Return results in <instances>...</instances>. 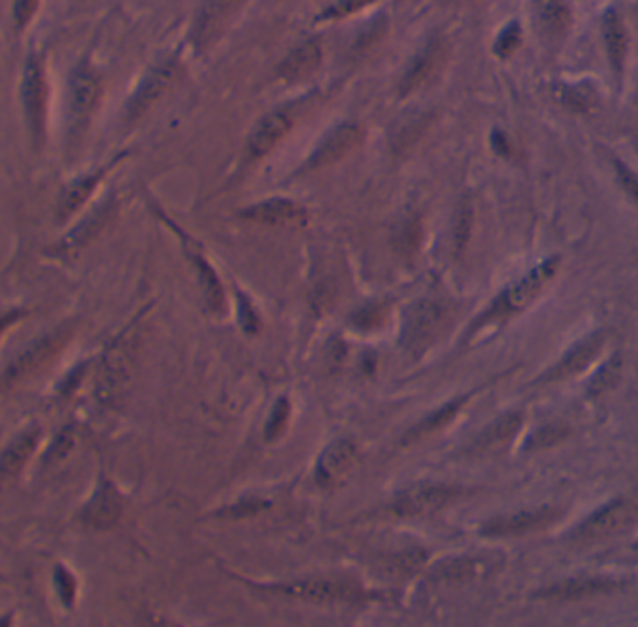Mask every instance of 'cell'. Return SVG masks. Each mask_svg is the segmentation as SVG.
I'll list each match as a JSON object with an SVG mask.
<instances>
[{
  "instance_id": "ffe728a7",
  "label": "cell",
  "mask_w": 638,
  "mask_h": 627,
  "mask_svg": "<svg viewBox=\"0 0 638 627\" xmlns=\"http://www.w3.org/2000/svg\"><path fill=\"white\" fill-rule=\"evenodd\" d=\"M442 55L444 53H442V44L440 42H431V44L425 45L420 53L414 57V60L410 62L408 70H406L403 79H401V85H399L401 94L406 96V94L423 87L433 77V73L438 70V64L442 62Z\"/></svg>"
},
{
  "instance_id": "8fae6325",
  "label": "cell",
  "mask_w": 638,
  "mask_h": 627,
  "mask_svg": "<svg viewBox=\"0 0 638 627\" xmlns=\"http://www.w3.org/2000/svg\"><path fill=\"white\" fill-rule=\"evenodd\" d=\"M290 126L292 118L285 109H277L264 115L247 139L246 152L249 160H261L266 154H270L277 143L289 133Z\"/></svg>"
},
{
  "instance_id": "5bb4252c",
  "label": "cell",
  "mask_w": 638,
  "mask_h": 627,
  "mask_svg": "<svg viewBox=\"0 0 638 627\" xmlns=\"http://www.w3.org/2000/svg\"><path fill=\"white\" fill-rule=\"evenodd\" d=\"M356 461V448L350 440H337L320 457L317 480L322 487H334L350 474Z\"/></svg>"
},
{
  "instance_id": "74e56055",
  "label": "cell",
  "mask_w": 638,
  "mask_h": 627,
  "mask_svg": "<svg viewBox=\"0 0 638 627\" xmlns=\"http://www.w3.org/2000/svg\"><path fill=\"white\" fill-rule=\"evenodd\" d=\"M614 169H616V176H618L620 186L638 205V176L622 161L614 160Z\"/></svg>"
},
{
  "instance_id": "603a6c76",
  "label": "cell",
  "mask_w": 638,
  "mask_h": 627,
  "mask_svg": "<svg viewBox=\"0 0 638 627\" xmlns=\"http://www.w3.org/2000/svg\"><path fill=\"white\" fill-rule=\"evenodd\" d=\"M603 34L609 53L610 64L614 72H624L625 53H627V36H625L624 21L616 12H609L603 21Z\"/></svg>"
},
{
  "instance_id": "ab89813d",
  "label": "cell",
  "mask_w": 638,
  "mask_h": 627,
  "mask_svg": "<svg viewBox=\"0 0 638 627\" xmlns=\"http://www.w3.org/2000/svg\"><path fill=\"white\" fill-rule=\"evenodd\" d=\"M55 583H57L58 596L66 603V605H72L73 598H75V592H77V586H75V579L64 568H57L55 571Z\"/></svg>"
},
{
  "instance_id": "8992f818",
  "label": "cell",
  "mask_w": 638,
  "mask_h": 627,
  "mask_svg": "<svg viewBox=\"0 0 638 627\" xmlns=\"http://www.w3.org/2000/svg\"><path fill=\"white\" fill-rule=\"evenodd\" d=\"M446 311L433 300H421L408 309L406 313L403 343L408 350L420 352L429 347L436 334L442 328Z\"/></svg>"
},
{
  "instance_id": "8d00e7d4",
  "label": "cell",
  "mask_w": 638,
  "mask_h": 627,
  "mask_svg": "<svg viewBox=\"0 0 638 627\" xmlns=\"http://www.w3.org/2000/svg\"><path fill=\"white\" fill-rule=\"evenodd\" d=\"M519 44H521V29H519V25H509L508 29L500 34L494 49H496V55L508 57L519 47Z\"/></svg>"
},
{
  "instance_id": "ee69618b",
  "label": "cell",
  "mask_w": 638,
  "mask_h": 627,
  "mask_svg": "<svg viewBox=\"0 0 638 627\" xmlns=\"http://www.w3.org/2000/svg\"><path fill=\"white\" fill-rule=\"evenodd\" d=\"M605 373H607V379L609 377H616L618 375V362H612V364L605 367ZM595 392H601V390H607V382L603 380V377H597L594 380Z\"/></svg>"
},
{
  "instance_id": "4316f807",
  "label": "cell",
  "mask_w": 638,
  "mask_h": 627,
  "mask_svg": "<svg viewBox=\"0 0 638 627\" xmlns=\"http://www.w3.org/2000/svg\"><path fill=\"white\" fill-rule=\"evenodd\" d=\"M111 212H113V206L109 205V203L100 206V208H96L92 216L83 219V221L73 229L72 233L66 236L64 248L72 249L73 251V249H79L81 246H85L96 234L102 231L103 225L107 223V219L111 216Z\"/></svg>"
},
{
  "instance_id": "1f68e13d",
  "label": "cell",
  "mask_w": 638,
  "mask_h": 627,
  "mask_svg": "<svg viewBox=\"0 0 638 627\" xmlns=\"http://www.w3.org/2000/svg\"><path fill=\"white\" fill-rule=\"evenodd\" d=\"M564 438V429L562 427H543L536 431L532 437L528 438L526 442V448L532 452V450H545V448H551L552 444H556L558 440Z\"/></svg>"
},
{
  "instance_id": "3957f363",
  "label": "cell",
  "mask_w": 638,
  "mask_h": 627,
  "mask_svg": "<svg viewBox=\"0 0 638 627\" xmlns=\"http://www.w3.org/2000/svg\"><path fill=\"white\" fill-rule=\"evenodd\" d=\"M638 508L633 500L620 498L614 500L601 510L595 511L582 525L573 532V541L577 543H594L605 540L631 525L637 517Z\"/></svg>"
},
{
  "instance_id": "d4e9b609",
  "label": "cell",
  "mask_w": 638,
  "mask_h": 627,
  "mask_svg": "<svg viewBox=\"0 0 638 627\" xmlns=\"http://www.w3.org/2000/svg\"><path fill=\"white\" fill-rule=\"evenodd\" d=\"M36 444H38V431H29V433H23L21 437L15 438L14 442L4 450L2 453V476L6 480L14 478L21 472L30 453L34 452Z\"/></svg>"
},
{
  "instance_id": "d590c367",
  "label": "cell",
  "mask_w": 638,
  "mask_h": 627,
  "mask_svg": "<svg viewBox=\"0 0 638 627\" xmlns=\"http://www.w3.org/2000/svg\"><path fill=\"white\" fill-rule=\"evenodd\" d=\"M40 0H14L12 15H14L15 29L23 30L30 23V19L36 14Z\"/></svg>"
},
{
  "instance_id": "277c9868",
  "label": "cell",
  "mask_w": 638,
  "mask_h": 627,
  "mask_svg": "<svg viewBox=\"0 0 638 627\" xmlns=\"http://www.w3.org/2000/svg\"><path fill=\"white\" fill-rule=\"evenodd\" d=\"M21 103L25 118L29 122L32 137L42 141L45 130V113H47V83H45L44 68L36 57H29L23 79H21Z\"/></svg>"
},
{
  "instance_id": "f35d334b",
  "label": "cell",
  "mask_w": 638,
  "mask_h": 627,
  "mask_svg": "<svg viewBox=\"0 0 638 627\" xmlns=\"http://www.w3.org/2000/svg\"><path fill=\"white\" fill-rule=\"evenodd\" d=\"M268 508V502H262V500H246L242 504H236L231 506L225 511H219L218 517H229V519H242V517H251L255 513Z\"/></svg>"
},
{
  "instance_id": "7402d4cb",
  "label": "cell",
  "mask_w": 638,
  "mask_h": 627,
  "mask_svg": "<svg viewBox=\"0 0 638 627\" xmlns=\"http://www.w3.org/2000/svg\"><path fill=\"white\" fill-rule=\"evenodd\" d=\"M620 588V584L610 579H577V581H566V583H558L545 588L543 592H539L541 598L547 599H571L592 598L599 594H609L612 590Z\"/></svg>"
},
{
  "instance_id": "5b68a950",
  "label": "cell",
  "mask_w": 638,
  "mask_h": 627,
  "mask_svg": "<svg viewBox=\"0 0 638 627\" xmlns=\"http://www.w3.org/2000/svg\"><path fill=\"white\" fill-rule=\"evenodd\" d=\"M102 98V83L94 70L81 64L73 70L68 85V111L73 130H81L96 111Z\"/></svg>"
},
{
  "instance_id": "44dd1931",
  "label": "cell",
  "mask_w": 638,
  "mask_h": 627,
  "mask_svg": "<svg viewBox=\"0 0 638 627\" xmlns=\"http://www.w3.org/2000/svg\"><path fill=\"white\" fill-rule=\"evenodd\" d=\"M122 158H124V156H118V158H115L111 163H107L102 169H98L96 173L81 176L77 182H73L72 186L64 191V195H62V199H60L58 218H70L75 210H79L81 206L85 205L88 197L94 193V190L98 188V184L102 182L103 176L107 175V173L115 167L116 163H120Z\"/></svg>"
},
{
  "instance_id": "f1b7e54d",
  "label": "cell",
  "mask_w": 638,
  "mask_h": 627,
  "mask_svg": "<svg viewBox=\"0 0 638 627\" xmlns=\"http://www.w3.org/2000/svg\"><path fill=\"white\" fill-rule=\"evenodd\" d=\"M556 98L575 113H590L597 105L594 88L586 85H562L556 90Z\"/></svg>"
},
{
  "instance_id": "7bdbcfd3",
  "label": "cell",
  "mask_w": 638,
  "mask_h": 627,
  "mask_svg": "<svg viewBox=\"0 0 638 627\" xmlns=\"http://www.w3.org/2000/svg\"><path fill=\"white\" fill-rule=\"evenodd\" d=\"M240 315H242V324L246 328L247 332H257L259 330V319H257V313L251 309V306L247 304L246 298H242V309H240Z\"/></svg>"
},
{
  "instance_id": "d6986e66",
  "label": "cell",
  "mask_w": 638,
  "mask_h": 627,
  "mask_svg": "<svg viewBox=\"0 0 638 627\" xmlns=\"http://www.w3.org/2000/svg\"><path fill=\"white\" fill-rule=\"evenodd\" d=\"M242 218L262 223V225H292L305 221L304 206L296 205L287 199H270L259 205L249 206L242 212Z\"/></svg>"
},
{
  "instance_id": "4fadbf2b",
  "label": "cell",
  "mask_w": 638,
  "mask_h": 627,
  "mask_svg": "<svg viewBox=\"0 0 638 627\" xmlns=\"http://www.w3.org/2000/svg\"><path fill=\"white\" fill-rule=\"evenodd\" d=\"M66 341V336L62 332H55L51 336L42 337L36 343H32L29 349L25 350L14 364L8 367L6 375H4V384L10 386L12 382L25 379L30 373H34L40 365L45 364L58 347H62V343Z\"/></svg>"
},
{
  "instance_id": "9c48e42d",
  "label": "cell",
  "mask_w": 638,
  "mask_h": 627,
  "mask_svg": "<svg viewBox=\"0 0 638 627\" xmlns=\"http://www.w3.org/2000/svg\"><path fill=\"white\" fill-rule=\"evenodd\" d=\"M240 4L242 0H204L191 30L193 45L206 49L214 44Z\"/></svg>"
},
{
  "instance_id": "7c38bea8",
  "label": "cell",
  "mask_w": 638,
  "mask_h": 627,
  "mask_svg": "<svg viewBox=\"0 0 638 627\" xmlns=\"http://www.w3.org/2000/svg\"><path fill=\"white\" fill-rule=\"evenodd\" d=\"M360 139H362V130L356 124L337 126L315 148L313 156L305 163L307 169H320L343 160L352 152V148L360 143Z\"/></svg>"
},
{
  "instance_id": "52a82bcc",
  "label": "cell",
  "mask_w": 638,
  "mask_h": 627,
  "mask_svg": "<svg viewBox=\"0 0 638 627\" xmlns=\"http://www.w3.org/2000/svg\"><path fill=\"white\" fill-rule=\"evenodd\" d=\"M274 590L287 596L319 603H345L362 598V590L356 584L339 579H305L296 583L277 584Z\"/></svg>"
},
{
  "instance_id": "2e32d148",
  "label": "cell",
  "mask_w": 638,
  "mask_h": 627,
  "mask_svg": "<svg viewBox=\"0 0 638 627\" xmlns=\"http://www.w3.org/2000/svg\"><path fill=\"white\" fill-rule=\"evenodd\" d=\"M558 517V511L552 508H541L536 511H522L519 515H509L502 519H494L483 528L487 536H521L526 532L549 525Z\"/></svg>"
},
{
  "instance_id": "30bf717a",
  "label": "cell",
  "mask_w": 638,
  "mask_h": 627,
  "mask_svg": "<svg viewBox=\"0 0 638 627\" xmlns=\"http://www.w3.org/2000/svg\"><path fill=\"white\" fill-rule=\"evenodd\" d=\"M176 77H178L176 60H161L158 64H154L128 103V120H137L141 117L146 109L160 96H163L167 88L173 85Z\"/></svg>"
},
{
  "instance_id": "9a60e30c",
  "label": "cell",
  "mask_w": 638,
  "mask_h": 627,
  "mask_svg": "<svg viewBox=\"0 0 638 627\" xmlns=\"http://www.w3.org/2000/svg\"><path fill=\"white\" fill-rule=\"evenodd\" d=\"M122 508V496L116 491L115 485L102 483V487L96 491V495L92 496L87 508L83 510V523L96 530L111 528L120 519Z\"/></svg>"
},
{
  "instance_id": "4dcf8cb0",
  "label": "cell",
  "mask_w": 638,
  "mask_h": 627,
  "mask_svg": "<svg viewBox=\"0 0 638 627\" xmlns=\"http://www.w3.org/2000/svg\"><path fill=\"white\" fill-rule=\"evenodd\" d=\"M425 124H427V117L414 115V117L406 118L405 124L395 133V145L406 148L410 143H414L425 130Z\"/></svg>"
},
{
  "instance_id": "ac0fdd59",
  "label": "cell",
  "mask_w": 638,
  "mask_h": 627,
  "mask_svg": "<svg viewBox=\"0 0 638 627\" xmlns=\"http://www.w3.org/2000/svg\"><path fill=\"white\" fill-rule=\"evenodd\" d=\"M320 60H322V49H320L319 42L309 40V42L294 47L289 55L283 59L277 68V77L287 81V83L302 81L319 68Z\"/></svg>"
},
{
  "instance_id": "ba28073f",
  "label": "cell",
  "mask_w": 638,
  "mask_h": 627,
  "mask_svg": "<svg viewBox=\"0 0 638 627\" xmlns=\"http://www.w3.org/2000/svg\"><path fill=\"white\" fill-rule=\"evenodd\" d=\"M459 489L440 483H421L403 491L393 502V511L401 517H418L425 513H433L438 508L450 504Z\"/></svg>"
},
{
  "instance_id": "7a4b0ae2",
  "label": "cell",
  "mask_w": 638,
  "mask_h": 627,
  "mask_svg": "<svg viewBox=\"0 0 638 627\" xmlns=\"http://www.w3.org/2000/svg\"><path fill=\"white\" fill-rule=\"evenodd\" d=\"M135 349H137V326L128 328L105 352L100 371H98V386H96V394L102 403L115 401L126 388L131 367H133Z\"/></svg>"
},
{
  "instance_id": "d6a6232c",
  "label": "cell",
  "mask_w": 638,
  "mask_h": 627,
  "mask_svg": "<svg viewBox=\"0 0 638 627\" xmlns=\"http://www.w3.org/2000/svg\"><path fill=\"white\" fill-rule=\"evenodd\" d=\"M289 401L287 399H279L277 401L276 409L270 416V422L266 425V437L277 438L281 435V431L287 427V420H289Z\"/></svg>"
},
{
  "instance_id": "b9f144b4",
  "label": "cell",
  "mask_w": 638,
  "mask_h": 627,
  "mask_svg": "<svg viewBox=\"0 0 638 627\" xmlns=\"http://www.w3.org/2000/svg\"><path fill=\"white\" fill-rule=\"evenodd\" d=\"M373 0H341L337 2L334 8H330L326 14L322 15L324 19L328 17H345V15L352 14L356 10H362L363 6L371 4Z\"/></svg>"
},
{
  "instance_id": "836d02e7",
  "label": "cell",
  "mask_w": 638,
  "mask_h": 627,
  "mask_svg": "<svg viewBox=\"0 0 638 627\" xmlns=\"http://www.w3.org/2000/svg\"><path fill=\"white\" fill-rule=\"evenodd\" d=\"M73 444H75V433H73V429L68 427V429H64V431L55 438V442L51 444L45 461H47V463H55L58 459L66 457L68 453L72 452Z\"/></svg>"
},
{
  "instance_id": "484cf974",
  "label": "cell",
  "mask_w": 638,
  "mask_h": 627,
  "mask_svg": "<svg viewBox=\"0 0 638 627\" xmlns=\"http://www.w3.org/2000/svg\"><path fill=\"white\" fill-rule=\"evenodd\" d=\"M521 425V412H508L502 418H498L496 422L491 423L479 435L478 440L474 442V448L476 450H489V448H494V446H500V444L508 442L509 438L513 437L521 429Z\"/></svg>"
},
{
  "instance_id": "e575fe53",
  "label": "cell",
  "mask_w": 638,
  "mask_h": 627,
  "mask_svg": "<svg viewBox=\"0 0 638 627\" xmlns=\"http://www.w3.org/2000/svg\"><path fill=\"white\" fill-rule=\"evenodd\" d=\"M459 407H461V401L451 403V405H448L446 409L438 410L436 414L429 416L425 422L421 423L420 427L414 431V435H416V437H418V435H425V433L433 431L436 427H440V425L450 422L451 418H453V414L459 410Z\"/></svg>"
},
{
  "instance_id": "6da1fadb",
  "label": "cell",
  "mask_w": 638,
  "mask_h": 627,
  "mask_svg": "<svg viewBox=\"0 0 638 627\" xmlns=\"http://www.w3.org/2000/svg\"><path fill=\"white\" fill-rule=\"evenodd\" d=\"M558 257H552L549 261L539 264L534 270H530L524 278L519 279L517 283H513L506 291L502 292L493 302V306L489 307V311L483 313V317H479V324H489L494 321H504L517 313H521L522 309L530 306L539 292L543 291V287L551 281L552 276L558 270Z\"/></svg>"
},
{
  "instance_id": "cb8c5ba5",
  "label": "cell",
  "mask_w": 638,
  "mask_h": 627,
  "mask_svg": "<svg viewBox=\"0 0 638 627\" xmlns=\"http://www.w3.org/2000/svg\"><path fill=\"white\" fill-rule=\"evenodd\" d=\"M537 21L549 36H562L569 27V8L566 0H534Z\"/></svg>"
},
{
  "instance_id": "83f0119b",
  "label": "cell",
  "mask_w": 638,
  "mask_h": 627,
  "mask_svg": "<svg viewBox=\"0 0 638 627\" xmlns=\"http://www.w3.org/2000/svg\"><path fill=\"white\" fill-rule=\"evenodd\" d=\"M191 259H193V264H195V268H197L199 283H201L206 304H208L210 309H214V311H221V309H223L225 296H223V287H221L218 274L214 272V268H212L210 264L204 261V257L201 253H191Z\"/></svg>"
},
{
  "instance_id": "e0dca14e",
  "label": "cell",
  "mask_w": 638,
  "mask_h": 627,
  "mask_svg": "<svg viewBox=\"0 0 638 627\" xmlns=\"http://www.w3.org/2000/svg\"><path fill=\"white\" fill-rule=\"evenodd\" d=\"M603 343H605V334L603 332H597V334H592V336L582 339L579 345H575L558 364L552 367L551 371L547 373V377L543 380L554 382V380H564L567 377H571V375H575V373H579L599 354Z\"/></svg>"
},
{
  "instance_id": "60d3db41",
  "label": "cell",
  "mask_w": 638,
  "mask_h": 627,
  "mask_svg": "<svg viewBox=\"0 0 638 627\" xmlns=\"http://www.w3.org/2000/svg\"><path fill=\"white\" fill-rule=\"evenodd\" d=\"M384 317V309L380 306H369L362 309L360 313H356L354 317V324L356 326H362L365 330L378 326V322L382 321Z\"/></svg>"
},
{
  "instance_id": "f546056e",
  "label": "cell",
  "mask_w": 638,
  "mask_h": 627,
  "mask_svg": "<svg viewBox=\"0 0 638 627\" xmlns=\"http://www.w3.org/2000/svg\"><path fill=\"white\" fill-rule=\"evenodd\" d=\"M485 569L483 562L479 558H459V560H451L450 564L442 566V575L450 577V579H463L481 573Z\"/></svg>"
}]
</instances>
